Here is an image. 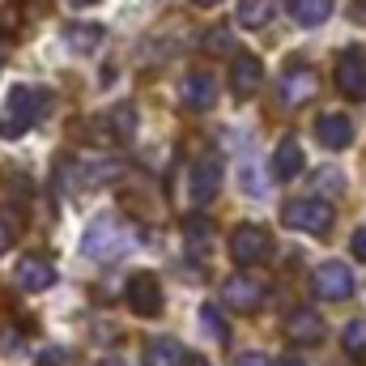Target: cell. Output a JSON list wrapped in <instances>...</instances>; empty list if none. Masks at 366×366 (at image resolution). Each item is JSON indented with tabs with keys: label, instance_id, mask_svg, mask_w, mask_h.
Returning <instances> with one entry per match:
<instances>
[{
	"label": "cell",
	"instance_id": "cell-15",
	"mask_svg": "<svg viewBox=\"0 0 366 366\" xmlns=\"http://www.w3.org/2000/svg\"><path fill=\"white\" fill-rule=\"evenodd\" d=\"M213 98H217V77H209V73H187L179 86V102L183 107H192V111H209L213 107Z\"/></svg>",
	"mask_w": 366,
	"mask_h": 366
},
{
	"label": "cell",
	"instance_id": "cell-12",
	"mask_svg": "<svg viewBox=\"0 0 366 366\" xmlns=\"http://www.w3.org/2000/svg\"><path fill=\"white\" fill-rule=\"evenodd\" d=\"M285 341H290V345H320V341H324V320H320V311H311V307L290 311V320H285Z\"/></svg>",
	"mask_w": 366,
	"mask_h": 366
},
{
	"label": "cell",
	"instance_id": "cell-35",
	"mask_svg": "<svg viewBox=\"0 0 366 366\" xmlns=\"http://www.w3.org/2000/svg\"><path fill=\"white\" fill-rule=\"evenodd\" d=\"M69 4H77V9H86V4H98V0H69Z\"/></svg>",
	"mask_w": 366,
	"mask_h": 366
},
{
	"label": "cell",
	"instance_id": "cell-30",
	"mask_svg": "<svg viewBox=\"0 0 366 366\" xmlns=\"http://www.w3.org/2000/svg\"><path fill=\"white\" fill-rule=\"evenodd\" d=\"M234 366H269V358H264V354H243Z\"/></svg>",
	"mask_w": 366,
	"mask_h": 366
},
{
	"label": "cell",
	"instance_id": "cell-13",
	"mask_svg": "<svg viewBox=\"0 0 366 366\" xmlns=\"http://www.w3.org/2000/svg\"><path fill=\"white\" fill-rule=\"evenodd\" d=\"M315 141H320L324 149H345V145L354 141V119L341 115V111H324V115L315 119Z\"/></svg>",
	"mask_w": 366,
	"mask_h": 366
},
{
	"label": "cell",
	"instance_id": "cell-7",
	"mask_svg": "<svg viewBox=\"0 0 366 366\" xmlns=\"http://www.w3.org/2000/svg\"><path fill=\"white\" fill-rule=\"evenodd\" d=\"M337 90L354 102H366V51L362 47H350L337 56Z\"/></svg>",
	"mask_w": 366,
	"mask_h": 366
},
{
	"label": "cell",
	"instance_id": "cell-32",
	"mask_svg": "<svg viewBox=\"0 0 366 366\" xmlns=\"http://www.w3.org/2000/svg\"><path fill=\"white\" fill-rule=\"evenodd\" d=\"M277 366H307V362H302L298 354H285V358H281V362H277Z\"/></svg>",
	"mask_w": 366,
	"mask_h": 366
},
{
	"label": "cell",
	"instance_id": "cell-22",
	"mask_svg": "<svg viewBox=\"0 0 366 366\" xmlns=\"http://www.w3.org/2000/svg\"><path fill=\"white\" fill-rule=\"evenodd\" d=\"M107 128L119 137V141H128L132 132H137V111L124 102V107H115V111H107Z\"/></svg>",
	"mask_w": 366,
	"mask_h": 366
},
{
	"label": "cell",
	"instance_id": "cell-3",
	"mask_svg": "<svg viewBox=\"0 0 366 366\" xmlns=\"http://www.w3.org/2000/svg\"><path fill=\"white\" fill-rule=\"evenodd\" d=\"M281 217H285V226H294V230H302V234H315V239H324V234L332 230V222H337L332 204H328V200H320V196L290 200Z\"/></svg>",
	"mask_w": 366,
	"mask_h": 366
},
{
	"label": "cell",
	"instance_id": "cell-8",
	"mask_svg": "<svg viewBox=\"0 0 366 366\" xmlns=\"http://www.w3.org/2000/svg\"><path fill=\"white\" fill-rule=\"evenodd\" d=\"M128 307H132V315H162V307H167V294H162V281L154 273H137L128 281Z\"/></svg>",
	"mask_w": 366,
	"mask_h": 366
},
{
	"label": "cell",
	"instance_id": "cell-20",
	"mask_svg": "<svg viewBox=\"0 0 366 366\" xmlns=\"http://www.w3.org/2000/svg\"><path fill=\"white\" fill-rule=\"evenodd\" d=\"M64 43H69V51H77V56L98 51V47H102V26H69V30H64Z\"/></svg>",
	"mask_w": 366,
	"mask_h": 366
},
{
	"label": "cell",
	"instance_id": "cell-2",
	"mask_svg": "<svg viewBox=\"0 0 366 366\" xmlns=\"http://www.w3.org/2000/svg\"><path fill=\"white\" fill-rule=\"evenodd\" d=\"M43 107H47V94L43 90H34V86H13V94L4 98V111H0V141L26 137V132L39 124Z\"/></svg>",
	"mask_w": 366,
	"mask_h": 366
},
{
	"label": "cell",
	"instance_id": "cell-11",
	"mask_svg": "<svg viewBox=\"0 0 366 366\" xmlns=\"http://www.w3.org/2000/svg\"><path fill=\"white\" fill-rule=\"evenodd\" d=\"M315 90H320V73L307 69V64H294V69L281 77V102H285V107H302V102H311Z\"/></svg>",
	"mask_w": 366,
	"mask_h": 366
},
{
	"label": "cell",
	"instance_id": "cell-23",
	"mask_svg": "<svg viewBox=\"0 0 366 366\" xmlns=\"http://www.w3.org/2000/svg\"><path fill=\"white\" fill-rule=\"evenodd\" d=\"M200 320H204V332H209V337H217V345H226V341H230V328L222 324L217 302H204V307H200Z\"/></svg>",
	"mask_w": 366,
	"mask_h": 366
},
{
	"label": "cell",
	"instance_id": "cell-34",
	"mask_svg": "<svg viewBox=\"0 0 366 366\" xmlns=\"http://www.w3.org/2000/svg\"><path fill=\"white\" fill-rule=\"evenodd\" d=\"M98 366H124V362H119V358H102Z\"/></svg>",
	"mask_w": 366,
	"mask_h": 366
},
{
	"label": "cell",
	"instance_id": "cell-27",
	"mask_svg": "<svg viewBox=\"0 0 366 366\" xmlns=\"http://www.w3.org/2000/svg\"><path fill=\"white\" fill-rule=\"evenodd\" d=\"M315 183L328 192V196H337L341 187H345V179H341V171H324V175H315Z\"/></svg>",
	"mask_w": 366,
	"mask_h": 366
},
{
	"label": "cell",
	"instance_id": "cell-31",
	"mask_svg": "<svg viewBox=\"0 0 366 366\" xmlns=\"http://www.w3.org/2000/svg\"><path fill=\"white\" fill-rule=\"evenodd\" d=\"M183 366H209V358H204V354H187V362Z\"/></svg>",
	"mask_w": 366,
	"mask_h": 366
},
{
	"label": "cell",
	"instance_id": "cell-6",
	"mask_svg": "<svg viewBox=\"0 0 366 366\" xmlns=\"http://www.w3.org/2000/svg\"><path fill=\"white\" fill-rule=\"evenodd\" d=\"M217 187H222V162H217V154L196 158L192 171H187V196H192V204L204 209L209 200H217Z\"/></svg>",
	"mask_w": 366,
	"mask_h": 366
},
{
	"label": "cell",
	"instance_id": "cell-9",
	"mask_svg": "<svg viewBox=\"0 0 366 366\" xmlns=\"http://www.w3.org/2000/svg\"><path fill=\"white\" fill-rule=\"evenodd\" d=\"M264 285L256 281V277H243V273H234V277H226L222 281V298H226V307H234V311H260L264 307Z\"/></svg>",
	"mask_w": 366,
	"mask_h": 366
},
{
	"label": "cell",
	"instance_id": "cell-5",
	"mask_svg": "<svg viewBox=\"0 0 366 366\" xmlns=\"http://www.w3.org/2000/svg\"><path fill=\"white\" fill-rule=\"evenodd\" d=\"M230 256H234V264H243V269L264 264V260L273 256L269 230H264V226H234V234H230Z\"/></svg>",
	"mask_w": 366,
	"mask_h": 366
},
{
	"label": "cell",
	"instance_id": "cell-18",
	"mask_svg": "<svg viewBox=\"0 0 366 366\" xmlns=\"http://www.w3.org/2000/svg\"><path fill=\"white\" fill-rule=\"evenodd\" d=\"M273 175H277V179H294V175H302V149H298V141H294V137L277 141V149H273Z\"/></svg>",
	"mask_w": 366,
	"mask_h": 366
},
{
	"label": "cell",
	"instance_id": "cell-1",
	"mask_svg": "<svg viewBox=\"0 0 366 366\" xmlns=\"http://www.w3.org/2000/svg\"><path fill=\"white\" fill-rule=\"evenodd\" d=\"M128 247H132V234H128L119 213H98L81 234V252L94 264H115V260L128 256Z\"/></svg>",
	"mask_w": 366,
	"mask_h": 366
},
{
	"label": "cell",
	"instance_id": "cell-17",
	"mask_svg": "<svg viewBox=\"0 0 366 366\" xmlns=\"http://www.w3.org/2000/svg\"><path fill=\"white\" fill-rule=\"evenodd\" d=\"M187 350H183L175 337H154V341H145V366H183Z\"/></svg>",
	"mask_w": 366,
	"mask_h": 366
},
{
	"label": "cell",
	"instance_id": "cell-16",
	"mask_svg": "<svg viewBox=\"0 0 366 366\" xmlns=\"http://www.w3.org/2000/svg\"><path fill=\"white\" fill-rule=\"evenodd\" d=\"M277 13H281V0H239L234 21L243 30H264V26H273Z\"/></svg>",
	"mask_w": 366,
	"mask_h": 366
},
{
	"label": "cell",
	"instance_id": "cell-28",
	"mask_svg": "<svg viewBox=\"0 0 366 366\" xmlns=\"http://www.w3.org/2000/svg\"><path fill=\"white\" fill-rule=\"evenodd\" d=\"M350 252H354V260H362V264H366V226H362V230H354V239H350Z\"/></svg>",
	"mask_w": 366,
	"mask_h": 366
},
{
	"label": "cell",
	"instance_id": "cell-26",
	"mask_svg": "<svg viewBox=\"0 0 366 366\" xmlns=\"http://www.w3.org/2000/svg\"><path fill=\"white\" fill-rule=\"evenodd\" d=\"M234 43H230V34L226 30H209L204 34V51H230Z\"/></svg>",
	"mask_w": 366,
	"mask_h": 366
},
{
	"label": "cell",
	"instance_id": "cell-29",
	"mask_svg": "<svg viewBox=\"0 0 366 366\" xmlns=\"http://www.w3.org/2000/svg\"><path fill=\"white\" fill-rule=\"evenodd\" d=\"M39 366H64V350H47V354L39 358Z\"/></svg>",
	"mask_w": 366,
	"mask_h": 366
},
{
	"label": "cell",
	"instance_id": "cell-21",
	"mask_svg": "<svg viewBox=\"0 0 366 366\" xmlns=\"http://www.w3.org/2000/svg\"><path fill=\"white\" fill-rule=\"evenodd\" d=\"M341 345H345V354H350V358L366 362V320H350V324H345Z\"/></svg>",
	"mask_w": 366,
	"mask_h": 366
},
{
	"label": "cell",
	"instance_id": "cell-10",
	"mask_svg": "<svg viewBox=\"0 0 366 366\" xmlns=\"http://www.w3.org/2000/svg\"><path fill=\"white\" fill-rule=\"evenodd\" d=\"M260 81H264V64H260V56L243 51V56L230 60V94H234L239 102H247L252 94L260 90Z\"/></svg>",
	"mask_w": 366,
	"mask_h": 366
},
{
	"label": "cell",
	"instance_id": "cell-14",
	"mask_svg": "<svg viewBox=\"0 0 366 366\" xmlns=\"http://www.w3.org/2000/svg\"><path fill=\"white\" fill-rule=\"evenodd\" d=\"M56 264L51 260H43V256H21L17 260V285L21 290H30V294H39V290H51L56 285Z\"/></svg>",
	"mask_w": 366,
	"mask_h": 366
},
{
	"label": "cell",
	"instance_id": "cell-19",
	"mask_svg": "<svg viewBox=\"0 0 366 366\" xmlns=\"http://www.w3.org/2000/svg\"><path fill=\"white\" fill-rule=\"evenodd\" d=\"M290 17H294L298 26L315 30V26H324V21L332 17V0H290Z\"/></svg>",
	"mask_w": 366,
	"mask_h": 366
},
{
	"label": "cell",
	"instance_id": "cell-4",
	"mask_svg": "<svg viewBox=\"0 0 366 366\" xmlns=\"http://www.w3.org/2000/svg\"><path fill=\"white\" fill-rule=\"evenodd\" d=\"M311 290H315V298H324V302H345V298L358 290V281H354V269H350V264L324 260V264L311 273Z\"/></svg>",
	"mask_w": 366,
	"mask_h": 366
},
{
	"label": "cell",
	"instance_id": "cell-33",
	"mask_svg": "<svg viewBox=\"0 0 366 366\" xmlns=\"http://www.w3.org/2000/svg\"><path fill=\"white\" fill-rule=\"evenodd\" d=\"M192 4H200V9H213V4H217V0H192Z\"/></svg>",
	"mask_w": 366,
	"mask_h": 366
},
{
	"label": "cell",
	"instance_id": "cell-25",
	"mask_svg": "<svg viewBox=\"0 0 366 366\" xmlns=\"http://www.w3.org/2000/svg\"><path fill=\"white\" fill-rule=\"evenodd\" d=\"M13 239H17V222H13L9 213H0V256L13 247Z\"/></svg>",
	"mask_w": 366,
	"mask_h": 366
},
{
	"label": "cell",
	"instance_id": "cell-24",
	"mask_svg": "<svg viewBox=\"0 0 366 366\" xmlns=\"http://www.w3.org/2000/svg\"><path fill=\"white\" fill-rule=\"evenodd\" d=\"M183 234H187V247L200 256V252H204V243H209V222H204V217H192Z\"/></svg>",
	"mask_w": 366,
	"mask_h": 366
}]
</instances>
